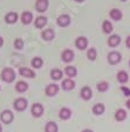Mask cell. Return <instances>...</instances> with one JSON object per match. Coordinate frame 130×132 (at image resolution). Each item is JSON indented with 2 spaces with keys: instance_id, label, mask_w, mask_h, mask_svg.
I'll list each match as a JSON object with an SVG mask.
<instances>
[{
  "instance_id": "obj_5",
  "label": "cell",
  "mask_w": 130,
  "mask_h": 132,
  "mask_svg": "<svg viewBox=\"0 0 130 132\" xmlns=\"http://www.w3.org/2000/svg\"><path fill=\"white\" fill-rule=\"evenodd\" d=\"M31 112H32V114L34 116V117L39 118V117H41V116H42V113H43V106L41 104H39V103L33 104L32 109H31Z\"/></svg>"
},
{
  "instance_id": "obj_6",
  "label": "cell",
  "mask_w": 130,
  "mask_h": 132,
  "mask_svg": "<svg viewBox=\"0 0 130 132\" xmlns=\"http://www.w3.org/2000/svg\"><path fill=\"white\" fill-rule=\"evenodd\" d=\"M69 24H71V16L67 15V14H61L57 18V25L61 26V27H66Z\"/></svg>"
},
{
  "instance_id": "obj_8",
  "label": "cell",
  "mask_w": 130,
  "mask_h": 132,
  "mask_svg": "<svg viewBox=\"0 0 130 132\" xmlns=\"http://www.w3.org/2000/svg\"><path fill=\"white\" fill-rule=\"evenodd\" d=\"M61 58H62V60L66 61V63H71L74 59V52L72 50H65L62 52V54H61Z\"/></svg>"
},
{
  "instance_id": "obj_22",
  "label": "cell",
  "mask_w": 130,
  "mask_h": 132,
  "mask_svg": "<svg viewBox=\"0 0 130 132\" xmlns=\"http://www.w3.org/2000/svg\"><path fill=\"white\" fill-rule=\"evenodd\" d=\"M15 90L18 91V92H20V93H22V92L28 90V84L25 81H18L15 85Z\"/></svg>"
},
{
  "instance_id": "obj_29",
  "label": "cell",
  "mask_w": 130,
  "mask_h": 132,
  "mask_svg": "<svg viewBox=\"0 0 130 132\" xmlns=\"http://www.w3.org/2000/svg\"><path fill=\"white\" fill-rule=\"evenodd\" d=\"M42 59L41 58H39V57H36V58H33V60H32V66L33 67H35V69H40L41 66H42Z\"/></svg>"
},
{
  "instance_id": "obj_24",
  "label": "cell",
  "mask_w": 130,
  "mask_h": 132,
  "mask_svg": "<svg viewBox=\"0 0 130 132\" xmlns=\"http://www.w3.org/2000/svg\"><path fill=\"white\" fill-rule=\"evenodd\" d=\"M65 73L67 74L68 77H76L77 70H76V67H74V66H67L65 70Z\"/></svg>"
},
{
  "instance_id": "obj_34",
  "label": "cell",
  "mask_w": 130,
  "mask_h": 132,
  "mask_svg": "<svg viewBox=\"0 0 130 132\" xmlns=\"http://www.w3.org/2000/svg\"><path fill=\"white\" fill-rule=\"evenodd\" d=\"M125 44H127V46L130 48V36L127 38V41H125Z\"/></svg>"
},
{
  "instance_id": "obj_16",
  "label": "cell",
  "mask_w": 130,
  "mask_h": 132,
  "mask_svg": "<svg viewBox=\"0 0 130 132\" xmlns=\"http://www.w3.org/2000/svg\"><path fill=\"white\" fill-rule=\"evenodd\" d=\"M121 43V37L117 36V34H114V36H110V38L108 39V45L109 46H117V45Z\"/></svg>"
},
{
  "instance_id": "obj_23",
  "label": "cell",
  "mask_w": 130,
  "mask_h": 132,
  "mask_svg": "<svg viewBox=\"0 0 130 132\" xmlns=\"http://www.w3.org/2000/svg\"><path fill=\"white\" fill-rule=\"evenodd\" d=\"M61 77H62V71L59 69H54L51 71V78L54 80H59L61 79Z\"/></svg>"
},
{
  "instance_id": "obj_14",
  "label": "cell",
  "mask_w": 130,
  "mask_h": 132,
  "mask_svg": "<svg viewBox=\"0 0 130 132\" xmlns=\"http://www.w3.org/2000/svg\"><path fill=\"white\" fill-rule=\"evenodd\" d=\"M72 116V112L69 109H67V107H63V109H61L59 112V117L61 119H63V120H67V119L71 118Z\"/></svg>"
},
{
  "instance_id": "obj_15",
  "label": "cell",
  "mask_w": 130,
  "mask_h": 132,
  "mask_svg": "<svg viewBox=\"0 0 130 132\" xmlns=\"http://www.w3.org/2000/svg\"><path fill=\"white\" fill-rule=\"evenodd\" d=\"M32 20H33V14L31 13V12H24L22 13V15H21V21H22V24H25V25H28V24H31L32 22Z\"/></svg>"
},
{
  "instance_id": "obj_35",
  "label": "cell",
  "mask_w": 130,
  "mask_h": 132,
  "mask_svg": "<svg viewBox=\"0 0 130 132\" xmlns=\"http://www.w3.org/2000/svg\"><path fill=\"white\" fill-rule=\"evenodd\" d=\"M125 105H127V107H128V109H130V99H128V100H127V103H125Z\"/></svg>"
},
{
  "instance_id": "obj_33",
  "label": "cell",
  "mask_w": 130,
  "mask_h": 132,
  "mask_svg": "<svg viewBox=\"0 0 130 132\" xmlns=\"http://www.w3.org/2000/svg\"><path fill=\"white\" fill-rule=\"evenodd\" d=\"M121 90H122V92L124 93L125 97H130V90L128 87H125V86H122V87H121Z\"/></svg>"
},
{
  "instance_id": "obj_20",
  "label": "cell",
  "mask_w": 130,
  "mask_h": 132,
  "mask_svg": "<svg viewBox=\"0 0 130 132\" xmlns=\"http://www.w3.org/2000/svg\"><path fill=\"white\" fill-rule=\"evenodd\" d=\"M46 24H47V18L46 16L40 15V16H38V18L35 19V27H38V28L45 27V25Z\"/></svg>"
},
{
  "instance_id": "obj_41",
  "label": "cell",
  "mask_w": 130,
  "mask_h": 132,
  "mask_svg": "<svg viewBox=\"0 0 130 132\" xmlns=\"http://www.w3.org/2000/svg\"><path fill=\"white\" fill-rule=\"evenodd\" d=\"M129 64H130V63H129Z\"/></svg>"
},
{
  "instance_id": "obj_28",
  "label": "cell",
  "mask_w": 130,
  "mask_h": 132,
  "mask_svg": "<svg viewBox=\"0 0 130 132\" xmlns=\"http://www.w3.org/2000/svg\"><path fill=\"white\" fill-rule=\"evenodd\" d=\"M102 28H103V31H104V33H110L111 31H113V25H111L110 21L104 20L103 25H102Z\"/></svg>"
},
{
  "instance_id": "obj_17",
  "label": "cell",
  "mask_w": 130,
  "mask_h": 132,
  "mask_svg": "<svg viewBox=\"0 0 130 132\" xmlns=\"http://www.w3.org/2000/svg\"><path fill=\"white\" fill-rule=\"evenodd\" d=\"M75 87V82L73 81L72 79H65L62 81V88L66 91H71Z\"/></svg>"
},
{
  "instance_id": "obj_40",
  "label": "cell",
  "mask_w": 130,
  "mask_h": 132,
  "mask_svg": "<svg viewBox=\"0 0 130 132\" xmlns=\"http://www.w3.org/2000/svg\"><path fill=\"white\" fill-rule=\"evenodd\" d=\"M121 1H127V0H121Z\"/></svg>"
},
{
  "instance_id": "obj_31",
  "label": "cell",
  "mask_w": 130,
  "mask_h": 132,
  "mask_svg": "<svg viewBox=\"0 0 130 132\" xmlns=\"http://www.w3.org/2000/svg\"><path fill=\"white\" fill-rule=\"evenodd\" d=\"M96 55H97V53H96V50L95 48H89L88 50V52H87V57H88L89 60H95V59H96Z\"/></svg>"
},
{
  "instance_id": "obj_39",
  "label": "cell",
  "mask_w": 130,
  "mask_h": 132,
  "mask_svg": "<svg viewBox=\"0 0 130 132\" xmlns=\"http://www.w3.org/2000/svg\"><path fill=\"white\" fill-rule=\"evenodd\" d=\"M0 132H3V127H1V125H0Z\"/></svg>"
},
{
  "instance_id": "obj_9",
  "label": "cell",
  "mask_w": 130,
  "mask_h": 132,
  "mask_svg": "<svg viewBox=\"0 0 130 132\" xmlns=\"http://www.w3.org/2000/svg\"><path fill=\"white\" fill-rule=\"evenodd\" d=\"M19 73L21 74L22 77H26V78H34V77H35L34 71H32L31 69H27V67H20V69H19Z\"/></svg>"
},
{
  "instance_id": "obj_21",
  "label": "cell",
  "mask_w": 130,
  "mask_h": 132,
  "mask_svg": "<svg viewBox=\"0 0 130 132\" xmlns=\"http://www.w3.org/2000/svg\"><path fill=\"white\" fill-rule=\"evenodd\" d=\"M125 118H127V112H125L123 109H119V110L116 111V113H115V119H116L117 121H122V120H124Z\"/></svg>"
},
{
  "instance_id": "obj_1",
  "label": "cell",
  "mask_w": 130,
  "mask_h": 132,
  "mask_svg": "<svg viewBox=\"0 0 130 132\" xmlns=\"http://www.w3.org/2000/svg\"><path fill=\"white\" fill-rule=\"evenodd\" d=\"M1 78H3V80L6 82H12L15 79V72H14L11 67H6V69H4L3 72H1Z\"/></svg>"
},
{
  "instance_id": "obj_2",
  "label": "cell",
  "mask_w": 130,
  "mask_h": 132,
  "mask_svg": "<svg viewBox=\"0 0 130 132\" xmlns=\"http://www.w3.org/2000/svg\"><path fill=\"white\" fill-rule=\"evenodd\" d=\"M13 106L16 111H24L27 107V100L25 98H18L16 100H14Z\"/></svg>"
},
{
  "instance_id": "obj_36",
  "label": "cell",
  "mask_w": 130,
  "mask_h": 132,
  "mask_svg": "<svg viewBox=\"0 0 130 132\" xmlns=\"http://www.w3.org/2000/svg\"><path fill=\"white\" fill-rule=\"evenodd\" d=\"M3 44H4V40H3V38H1V37H0V47L3 46Z\"/></svg>"
},
{
  "instance_id": "obj_27",
  "label": "cell",
  "mask_w": 130,
  "mask_h": 132,
  "mask_svg": "<svg viewBox=\"0 0 130 132\" xmlns=\"http://www.w3.org/2000/svg\"><path fill=\"white\" fill-rule=\"evenodd\" d=\"M117 80L119 82H127L128 81V73L125 71H119L117 73Z\"/></svg>"
},
{
  "instance_id": "obj_25",
  "label": "cell",
  "mask_w": 130,
  "mask_h": 132,
  "mask_svg": "<svg viewBox=\"0 0 130 132\" xmlns=\"http://www.w3.org/2000/svg\"><path fill=\"white\" fill-rule=\"evenodd\" d=\"M59 127H57L56 123L54 121H48L46 125V132H57Z\"/></svg>"
},
{
  "instance_id": "obj_11",
  "label": "cell",
  "mask_w": 130,
  "mask_h": 132,
  "mask_svg": "<svg viewBox=\"0 0 130 132\" xmlns=\"http://www.w3.org/2000/svg\"><path fill=\"white\" fill-rule=\"evenodd\" d=\"M80 93H81V97L84 99V100L90 99L92 98V96H93V92H92V90H90L89 86H84V87H82Z\"/></svg>"
},
{
  "instance_id": "obj_38",
  "label": "cell",
  "mask_w": 130,
  "mask_h": 132,
  "mask_svg": "<svg viewBox=\"0 0 130 132\" xmlns=\"http://www.w3.org/2000/svg\"><path fill=\"white\" fill-rule=\"evenodd\" d=\"M76 1H79V3H82V1H84V0H76Z\"/></svg>"
},
{
  "instance_id": "obj_13",
  "label": "cell",
  "mask_w": 130,
  "mask_h": 132,
  "mask_svg": "<svg viewBox=\"0 0 130 132\" xmlns=\"http://www.w3.org/2000/svg\"><path fill=\"white\" fill-rule=\"evenodd\" d=\"M54 36H55V33H54V31L52 30V28L45 30V31H42V33H41V37H42L45 40H47V41L52 40V39L54 38Z\"/></svg>"
},
{
  "instance_id": "obj_10",
  "label": "cell",
  "mask_w": 130,
  "mask_h": 132,
  "mask_svg": "<svg viewBox=\"0 0 130 132\" xmlns=\"http://www.w3.org/2000/svg\"><path fill=\"white\" fill-rule=\"evenodd\" d=\"M57 92H59V86H57L56 84H49L46 88V93H47V96H49V97L55 96Z\"/></svg>"
},
{
  "instance_id": "obj_12",
  "label": "cell",
  "mask_w": 130,
  "mask_h": 132,
  "mask_svg": "<svg viewBox=\"0 0 130 132\" xmlns=\"http://www.w3.org/2000/svg\"><path fill=\"white\" fill-rule=\"evenodd\" d=\"M75 45L79 50H84L87 46H88V40H87L84 37H79V38L76 39Z\"/></svg>"
},
{
  "instance_id": "obj_32",
  "label": "cell",
  "mask_w": 130,
  "mask_h": 132,
  "mask_svg": "<svg viewBox=\"0 0 130 132\" xmlns=\"http://www.w3.org/2000/svg\"><path fill=\"white\" fill-rule=\"evenodd\" d=\"M14 47L18 50H21L22 47H24V40H22V39H16V40L14 41Z\"/></svg>"
},
{
  "instance_id": "obj_37",
  "label": "cell",
  "mask_w": 130,
  "mask_h": 132,
  "mask_svg": "<svg viewBox=\"0 0 130 132\" xmlns=\"http://www.w3.org/2000/svg\"><path fill=\"white\" fill-rule=\"evenodd\" d=\"M82 132H93V131H92V130H88V129H87V130H84V131H82Z\"/></svg>"
},
{
  "instance_id": "obj_4",
  "label": "cell",
  "mask_w": 130,
  "mask_h": 132,
  "mask_svg": "<svg viewBox=\"0 0 130 132\" xmlns=\"http://www.w3.org/2000/svg\"><path fill=\"white\" fill-rule=\"evenodd\" d=\"M121 59H122L121 54H119L118 52H116V51H114V52H110L108 54V61L110 64H113V65H116V64H118L119 61H121Z\"/></svg>"
},
{
  "instance_id": "obj_26",
  "label": "cell",
  "mask_w": 130,
  "mask_h": 132,
  "mask_svg": "<svg viewBox=\"0 0 130 132\" xmlns=\"http://www.w3.org/2000/svg\"><path fill=\"white\" fill-rule=\"evenodd\" d=\"M104 105L103 104H96V105H94V107H93V112L95 113V114H102L103 112H104Z\"/></svg>"
},
{
  "instance_id": "obj_7",
  "label": "cell",
  "mask_w": 130,
  "mask_h": 132,
  "mask_svg": "<svg viewBox=\"0 0 130 132\" xmlns=\"http://www.w3.org/2000/svg\"><path fill=\"white\" fill-rule=\"evenodd\" d=\"M48 0H36V4H35V7L38 10V12H45L48 8Z\"/></svg>"
},
{
  "instance_id": "obj_19",
  "label": "cell",
  "mask_w": 130,
  "mask_h": 132,
  "mask_svg": "<svg viewBox=\"0 0 130 132\" xmlns=\"http://www.w3.org/2000/svg\"><path fill=\"white\" fill-rule=\"evenodd\" d=\"M109 14H110V18L113 20H119L122 18V12L119 11L118 8H113Z\"/></svg>"
},
{
  "instance_id": "obj_30",
  "label": "cell",
  "mask_w": 130,
  "mask_h": 132,
  "mask_svg": "<svg viewBox=\"0 0 130 132\" xmlns=\"http://www.w3.org/2000/svg\"><path fill=\"white\" fill-rule=\"evenodd\" d=\"M108 88H109V84L107 81H101L97 84V90L100 92H106Z\"/></svg>"
},
{
  "instance_id": "obj_18",
  "label": "cell",
  "mask_w": 130,
  "mask_h": 132,
  "mask_svg": "<svg viewBox=\"0 0 130 132\" xmlns=\"http://www.w3.org/2000/svg\"><path fill=\"white\" fill-rule=\"evenodd\" d=\"M5 20L8 24H14V22L18 20V14H16L15 12H9V13L6 14Z\"/></svg>"
},
{
  "instance_id": "obj_3",
  "label": "cell",
  "mask_w": 130,
  "mask_h": 132,
  "mask_svg": "<svg viewBox=\"0 0 130 132\" xmlns=\"http://www.w3.org/2000/svg\"><path fill=\"white\" fill-rule=\"evenodd\" d=\"M13 118H14L13 113L9 110H4L3 112H1V114H0V119L5 124H11L12 121H13Z\"/></svg>"
}]
</instances>
